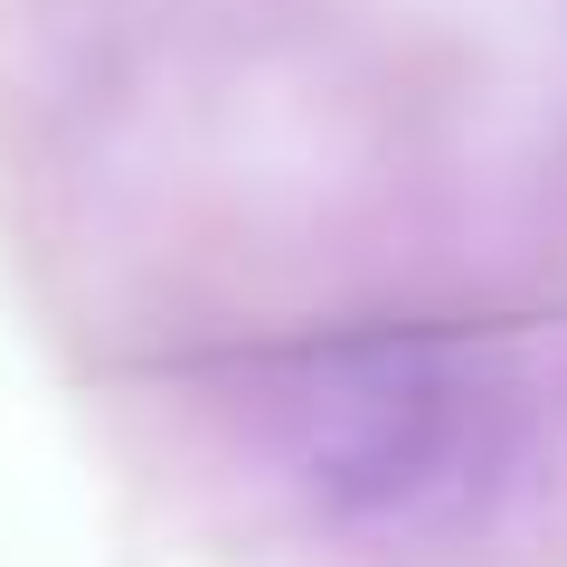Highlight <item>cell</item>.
<instances>
[{"instance_id":"1","label":"cell","mask_w":567,"mask_h":567,"mask_svg":"<svg viewBox=\"0 0 567 567\" xmlns=\"http://www.w3.org/2000/svg\"><path fill=\"white\" fill-rule=\"evenodd\" d=\"M284 473L350 529L435 539L483 520L529 445V388L492 341L369 331L284 379Z\"/></svg>"}]
</instances>
